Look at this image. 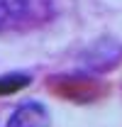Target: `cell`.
I'll list each match as a JSON object with an SVG mask.
<instances>
[{
  "label": "cell",
  "instance_id": "1",
  "mask_svg": "<svg viewBox=\"0 0 122 127\" xmlns=\"http://www.w3.org/2000/svg\"><path fill=\"white\" fill-rule=\"evenodd\" d=\"M7 127H51V117L42 103L30 100L15 108V112L7 120Z\"/></svg>",
  "mask_w": 122,
  "mask_h": 127
},
{
  "label": "cell",
  "instance_id": "2",
  "mask_svg": "<svg viewBox=\"0 0 122 127\" xmlns=\"http://www.w3.org/2000/svg\"><path fill=\"white\" fill-rule=\"evenodd\" d=\"M25 7H27V0H0V30L12 25L25 12Z\"/></svg>",
  "mask_w": 122,
  "mask_h": 127
},
{
  "label": "cell",
  "instance_id": "3",
  "mask_svg": "<svg viewBox=\"0 0 122 127\" xmlns=\"http://www.w3.org/2000/svg\"><path fill=\"white\" fill-rule=\"evenodd\" d=\"M30 83H32V78L27 73H7V76H0V95L17 93V91H22Z\"/></svg>",
  "mask_w": 122,
  "mask_h": 127
}]
</instances>
